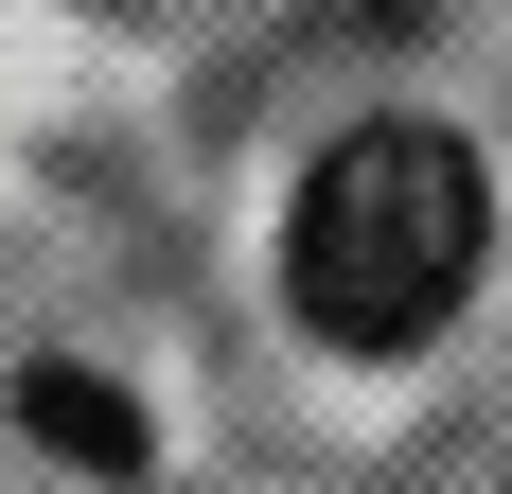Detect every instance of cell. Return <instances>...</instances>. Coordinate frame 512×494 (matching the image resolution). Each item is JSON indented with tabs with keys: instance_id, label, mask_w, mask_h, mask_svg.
<instances>
[{
	"instance_id": "1",
	"label": "cell",
	"mask_w": 512,
	"mask_h": 494,
	"mask_svg": "<svg viewBox=\"0 0 512 494\" xmlns=\"http://www.w3.org/2000/svg\"><path fill=\"white\" fill-rule=\"evenodd\" d=\"M477 247H495V177L460 124H354L283 212V300L336 353H407L477 300Z\"/></svg>"
},
{
	"instance_id": "2",
	"label": "cell",
	"mask_w": 512,
	"mask_h": 494,
	"mask_svg": "<svg viewBox=\"0 0 512 494\" xmlns=\"http://www.w3.org/2000/svg\"><path fill=\"white\" fill-rule=\"evenodd\" d=\"M18 424H36L53 459H89V477H142V406L106 389V371H53L36 353V371H18Z\"/></svg>"
}]
</instances>
